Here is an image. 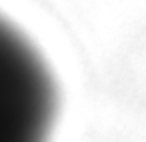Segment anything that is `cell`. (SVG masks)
Wrapping results in <instances>:
<instances>
[{"mask_svg": "<svg viewBox=\"0 0 146 142\" xmlns=\"http://www.w3.org/2000/svg\"><path fill=\"white\" fill-rule=\"evenodd\" d=\"M54 90L36 56L0 34V142H48Z\"/></svg>", "mask_w": 146, "mask_h": 142, "instance_id": "obj_1", "label": "cell"}]
</instances>
